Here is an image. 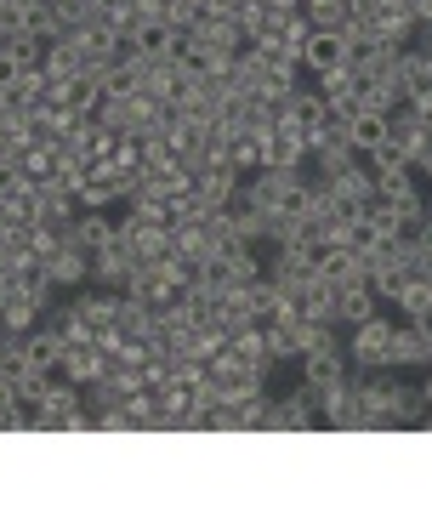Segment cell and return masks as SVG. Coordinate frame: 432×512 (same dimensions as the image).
I'll return each instance as SVG.
<instances>
[{
	"label": "cell",
	"instance_id": "1",
	"mask_svg": "<svg viewBox=\"0 0 432 512\" xmlns=\"http://www.w3.org/2000/svg\"><path fill=\"white\" fill-rule=\"evenodd\" d=\"M393 325L398 319H364V325H353V336H347V359L359 370H393Z\"/></svg>",
	"mask_w": 432,
	"mask_h": 512
},
{
	"label": "cell",
	"instance_id": "2",
	"mask_svg": "<svg viewBox=\"0 0 432 512\" xmlns=\"http://www.w3.org/2000/svg\"><path fill=\"white\" fill-rule=\"evenodd\" d=\"M427 421V399H421V387H404L393 376L387 393H381V416H376V433H398V427H421Z\"/></svg>",
	"mask_w": 432,
	"mask_h": 512
},
{
	"label": "cell",
	"instance_id": "3",
	"mask_svg": "<svg viewBox=\"0 0 432 512\" xmlns=\"http://www.w3.org/2000/svg\"><path fill=\"white\" fill-rule=\"evenodd\" d=\"M262 165H279V171H302L307 165V131L296 120H279V126L262 131Z\"/></svg>",
	"mask_w": 432,
	"mask_h": 512
},
{
	"label": "cell",
	"instance_id": "4",
	"mask_svg": "<svg viewBox=\"0 0 432 512\" xmlns=\"http://www.w3.org/2000/svg\"><path fill=\"white\" fill-rule=\"evenodd\" d=\"M262 387H268V376H256L251 365H239V359H228V353H222V359H211V393H216V399L245 404L251 393H262Z\"/></svg>",
	"mask_w": 432,
	"mask_h": 512
},
{
	"label": "cell",
	"instance_id": "5",
	"mask_svg": "<svg viewBox=\"0 0 432 512\" xmlns=\"http://www.w3.org/2000/svg\"><path fill=\"white\" fill-rule=\"evenodd\" d=\"M228 359L251 365L256 376H273V370H279V353H273V342H268V330H262V325L234 330V336H228Z\"/></svg>",
	"mask_w": 432,
	"mask_h": 512
},
{
	"label": "cell",
	"instance_id": "6",
	"mask_svg": "<svg viewBox=\"0 0 432 512\" xmlns=\"http://www.w3.org/2000/svg\"><path fill=\"white\" fill-rule=\"evenodd\" d=\"M324 427V410H319V387H290L279 399V433H313Z\"/></svg>",
	"mask_w": 432,
	"mask_h": 512
},
{
	"label": "cell",
	"instance_id": "7",
	"mask_svg": "<svg viewBox=\"0 0 432 512\" xmlns=\"http://www.w3.org/2000/svg\"><path fill=\"white\" fill-rule=\"evenodd\" d=\"M353 370H359V365L347 359V348H324V353H307V359H302V382L324 393V387H342Z\"/></svg>",
	"mask_w": 432,
	"mask_h": 512
},
{
	"label": "cell",
	"instance_id": "8",
	"mask_svg": "<svg viewBox=\"0 0 432 512\" xmlns=\"http://www.w3.org/2000/svg\"><path fill=\"white\" fill-rule=\"evenodd\" d=\"M46 262V279H52L57 291H80L91 279V251H74V245H57L52 256H40Z\"/></svg>",
	"mask_w": 432,
	"mask_h": 512
},
{
	"label": "cell",
	"instance_id": "9",
	"mask_svg": "<svg viewBox=\"0 0 432 512\" xmlns=\"http://www.w3.org/2000/svg\"><path fill=\"white\" fill-rule=\"evenodd\" d=\"M342 63H347L342 29H313V35H307V46H302V69L307 74H330V69H342Z\"/></svg>",
	"mask_w": 432,
	"mask_h": 512
},
{
	"label": "cell",
	"instance_id": "10",
	"mask_svg": "<svg viewBox=\"0 0 432 512\" xmlns=\"http://www.w3.org/2000/svg\"><path fill=\"white\" fill-rule=\"evenodd\" d=\"M364 319H376V291H370V279H342L336 285V325H364Z\"/></svg>",
	"mask_w": 432,
	"mask_h": 512
},
{
	"label": "cell",
	"instance_id": "11",
	"mask_svg": "<svg viewBox=\"0 0 432 512\" xmlns=\"http://www.w3.org/2000/svg\"><path fill=\"white\" fill-rule=\"evenodd\" d=\"M57 370H63L69 382L91 387V382H97V376L108 370V359H103V348H97V342H74V348H63V359H57Z\"/></svg>",
	"mask_w": 432,
	"mask_h": 512
},
{
	"label": "cell",
	"instance_id": "12",
	"mask_svg": "<svg viewBox=\"0 0 432 512\" xmlns=\"http://www.w3.org/2000/svg\"><path fill=\"white\" fill-rule=\"evenodd\" d=\"M387 131H393V120L381 109H359L347 120V143H353V154H376V148L387 143Z\"/></svg>",
	"mask_w": 432,
	"mask_h": 512
},
{
	"label": "cell",
	"instance_id": "13",
	"mask_svg": "<svg viewBox=\"0 0 432 512\" xmlns=\"http://www.w3.org/2000/svg\"><path fill=\"white\" fill-rule=\"evenodd\" d=\"M40 319H46V308H40L35 296H23V291H6V296H0V330H12V336H29Z\"/></svg>",
	"mask_w": 432,
	"mask_h": 512
},
{
	"label": "cell",
	"instance_id": "14",
	"mask_svg": "<svg viewBox=\"0 0 432 512\" xmlns=\"http://www.w3.org/2000/svg\"><path fill=\"white\" fill-rule=\"evenodd\" d=\"M404 365H432V342L421 336V325H393V370Z\"/></svg>",
	"mask_w": 432,
	"mask_h": 512
},
{
	"label": "cell",
	"instance_id": "15",
	"mask_svg": "<svg viewBox=\"0 0 432 512\" xmlns=\"http://www.w3.org/2000/svg\"><path fill=\"white\" fill-rule=\"evenodd\" d=\"M23 353H29V365H35V370H57V359H63V342H57L52 325H35L29 336H23Z\"/></svg>",
	"mask_w": 432,
	"mask_h": 512
},
{
	"label": "cell",
	"instance_id": "16",
	"mask_svg": "<svg viewBox=\"0 0 432 512\" xmlns=\"http://www.w3.org/2000/svg\"><path fill=\"white\" fill-rule=\"evenodd\" d=\"M18 171L29 177V183H46V177H57V143H29V148H18Z\"/></svg>",
	"mask_w": 432,
	"mask_h": 512
},
{
	"label": "cell",
	"instance_id": "17",
	"mask_svg": "<svg viewBox=\"0 0 432 512\" xmlns=\"http://www.w3.org/2000/svg\"><path fill=\"white\" fill-rule=\"evenodd\" d=\"M245 433H279V399H268V387L245 399Z\"/></svg>",
	"mask_w": 432,
	"mask_h": 512
},
{
	"label": "cell",
	"instance_id": "18",
	"mask_svg": "<svg viewBox=\"0 0 432 512\" xmlns=\"http://www.w3.org/2000/svg\"><path fill=\"white\" fill-rule=\"evenodd\" d=\"M296 126H302V131H324V126H330V103H324V92H296Z\"/></svg>",
	"mask_w": 432,
	"mask_h": 512
},
{
	"label": "cell",
	"instance_id": "19",
	"mask_svg": "<svg viewBox=\"0 0 432 512\" xmlns=\"http://www.w3.org/2000/svg\"><path fill=\"white\" fill-rule=\"evenodd\" d=\"M165 205H171V228H194V222H205V211H211L199 188H188V194H177V200H165Z\"/></svg>",
	"mask_w": 432,
	"mask_h": 512
},
{
	"label": "cell",
	"instance_id": "20",
	"mask_svg": "<svg viewBox=\"0 0 432 512\" xmlns=\"http://www.w3.org/2000/svg\"><path fill=\"white\" fill-rule=\"evenodd\" d=\"M398 313H404V319H421V313H432V285H427V279L410 274V285H404V296H398Z\"/></svg>",
	"mask_w": 432,
	"mask_h": 512
},
{
	"label": "cell",
	"instance_id": "21",
	"mask_svg": "<svg viewBox=\"0 0 432 512\" xmlns=\"http://www.w3.org/2000/svg\"><path fill=\"white\" fill-rule=\"evenodd\" d=\"M319 92L324 97H342V92H359V69H330V74H319Z\"/></svg>",
	"mask_w": 432,
	"mask_h": 512
},
{
	"label": "cell",
	"instance_id": "22",
	"mask_svg": "<svg viewBox=\"0 0 432 512\" xmlns=\"http://www.w3.org/2000/svg\"><path fill=\"white\" fill-rule=\"evenodd\" d=\"M23 69H35V63H23L18 52H0V92H12L23 80Z\"/></svg>",
	"mask_w": 432,
	"mask_h": 512
},
{
	"label": "cell",
	"instance_id": "23",
	"mask_svg": "<svg viewBox=\"0 0 432 512\" xmlns=\"http://www.w3.org/2000/svg\"><path fill=\"white\" fill-rule=\"evenodd\" d=\"M410 109H415V120H421V126H427V131H432V92H427V97H415Z\"/></svg>",
	"mask_w": 432,
	"mask_h": 512
},
{
	"label": "cell",
	"instance_id": "24",
	"mask_svg": "<svg viewBox=\"0 0 432 512\" xmlns=\"http://www.w3.org/2000/svg\"><path fill=\"white\" fill-rule=\"evenodd\" d=\"M415 251L432 262V205H427V222H421V245H415Z\"/></svg>",
	"mask_w": 432,
	"mask_h": 512
},
{
	"label": "cell",
	"instance_id": "25",
	"mask_svg": "<svg viewBox=\"0 0 432 512\" xmlns=\"http://www.w3.org/2000/svg\"><path fill=\"white\" fill-rule=\"evenodd\" d=\"M421 399H427V410H432V376H427V382H421Z\"/></svg>",
	"mask_w": 432,
	"mask_h": 512
},
{
	"label": "cell",
	"instance_id": "26",
	"mask_svg": "<svg viewBox=\"0 0 432 512\" xmlns=\"http://www.w3.org/2000/svg\"><path fill=\"white\" fill-rule=\"evenodd\" d=\"M421 427H427V433H432V410H427V421H421Z\"/></svg>",
	"mask_w": 432,
	"mask_h": 512
}]
</instances>
